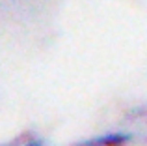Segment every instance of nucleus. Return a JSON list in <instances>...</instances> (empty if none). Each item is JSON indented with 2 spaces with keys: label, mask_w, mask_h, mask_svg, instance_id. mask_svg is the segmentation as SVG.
Wrapping results in <instances>:
<instances>
[{
  "label": "nucleus",
  "mask_w": 147,
  "mask_h": 146,
  "mask_svg": "<svg viewBox=\"0 0 147 146\" xmlns=\"http://www.w3.org/2000/svg\"><path fill=\"white\" fill-rule=\"evenodd\" d=\"M2 146H52L45 141L39 139H24V141H17V143H11V144H2Z\"/></svg>",
  "instance_id": "2"
},
{
  "label": "nucleus",
  "mask_w": 147,
  "mask_h": 146,
  "mask_svg": "<svg viewBox=\"0 0 147 146\" xmlns=\"http://www.w3.org/2000/svg\"><path fill=\"white\" fill-rule=\"evenodd\" d=\"M136 141V135L130 129H104L93 135H88L84 139L76 141L73 146H130Z\"/></svg>",
  "instance_id": "1"
}]
</instances>
